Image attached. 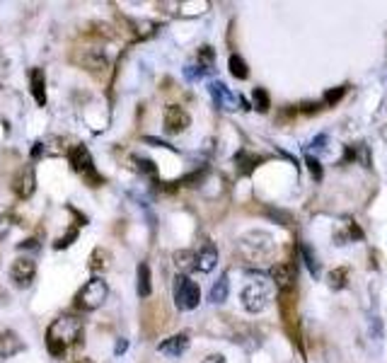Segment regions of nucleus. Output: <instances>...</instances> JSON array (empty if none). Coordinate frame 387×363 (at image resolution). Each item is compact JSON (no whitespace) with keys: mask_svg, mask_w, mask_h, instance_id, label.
I'll list each match as a JSON object with an SVG mask.
<instances>
[{"mask_svg":"<svg viewBox=\"0 0 387 363\" xmlns=\"http://www.w3.org/2000/svg\"><path fill=\"white\" fill-rule=\"evenodd\" d=\"M201 363H226V356H221V354H211V356H206Z\"/></svg>","mask_w":387,"mask_h":363,"instance_id":"obj_33","label":"nucleus"},{"mask_svg":"<svg viewBox=\"0 0 387 363\" xmlns=\"http://www.w3.org/2000/svg\"><path fill=\"white\" fill-rule=\"evenodd\" d=\"M218 264V250L216 245H211V242H203L201 250L194 255V269L201 271V273H208L213 271Z\"/></svg>","mask_w":387,"mask_h":363,"instance_id":"obj_11","label":"nucleus"},{"mask_svg":"<svg viewBox=\"0 0 387 363\" xmlns=\"http://www.w3.org/2000/svg\"><path fill=\"white\" fill-rule=\"evenodd\" d=\"M107 293H109V286L102 276H95L85 283V286L78 291L75 296V305L82 310H97L99 305L107 301Z\"/></svg>","mask_w":387,"mask_h":363,"instance_id":"obj_3","label":"nucleus"},{"mask_svg":"<svg viewBox=\"0 0 387 363\" xmlns=\"http://www.w3.org/2000/svg\"><path fill=\"white\" fill-rule=\"evenodd\" d=\"M71 363H95L92 359H75V361H71Z\"/></svg>","mask_w":387,"mask_h":363,"instance_id":"obj_36","label":"nucleus"},{"mask_svg":"<svg viewBox=\"0 0 387 363\" xmlns=\"http://www.w3.org/2000/svg\"><path fill=\"white\" fill-rule=\"evenodd\" d=\"M82 344V322L73 315L54 320L46 329V349L54 359H64L73 346Z\"/></svg>","mask_w":387,"mask_h":363,"instance_id":"obj_1","label":"nucleus"},{"mask_svg":"<svg viewBox=\"0 0 387 363\" xmlns=\"http://www.w3.org/2000/svg\"><path fill=\"white\" fill-rule=\"evenodd\" d=\"M228 291H230V278L228 273H223L211 288V303H223L228 298Z\"/></svg>","mask_w":387,"mask_h":363,"instance_id":"obj_20","label":"nucleus"},{"mask_svg":"<svg viewBox=\"0 0 387 363\" xmlns=\"http://www.w3.org/2000/svg\"><path fill=\"white\" fill-rule=\"evenodd\" d=\"M109 262H112V255H109L104 247H97V250H92L90 255V262H87V266H90V271L95 273H102L109 269Z\"/></svg>","mask_w":387,"mask_h":363,"instance_id":"obj_17","label":"nucleus"},{"mask_svg":"<svg viewBox=\"0 0 387 363\" xmlns=\"http://www.w3.org/2000/svg\"><path fill=\"white\" fill-rule=\"evenodd\" d=\"M240 298H242V305L247 313H261L271 301V283L264 281V278H254L242 288Z\"/></svg>","mask_w":387,"mask_h":363,"instance_id":"obj_2","label":"nucleus"},{"mask_svg":"<svg viewBox=\"0 0 387 363\" xmlns=\"http://www.w3.org/2000/svg\"><path fill=\"white\" fill-rule=\"evenodd\" d=\"M17 247H20V250H29V247H32V250H36V247H39V242H36V240H22Z\"/></svg>","mask_w":387,"mask_h":363,"instance_id":"obj_34","label":"nucleus"},{"mask_svg":"<svg viewBox=\"0 0 387 363\" xmlns=\"http://www.w3.org/2000/svg\"><path fill=\"white\" fill-rule=\"evenodd\" d=\"M78 238V228H73V230H68V233L64 235V238H59L56 240V250H66L68 245H73Z\"/></svg>","mask_w":387,"mask_h":363,"instance_id":"obj_28","label":"nucleus"},{"mask_svg":"<svg viewBox=\"0 0 387 363\" xmlns=\"http://www.w3.org/2000/svg\"><path fill=\"white\" fill-rule=\"evenodd\" d=\"M29 92L34 94L36 104L44 107L46 104V76L41 68H32V71H29Z\"/></svg>","mask_w":387,"mask_h":363,"instance_id":"obj_16","label":"nucleus"},{"mask_svg":"<svg viewBox=\"0 0 387 363\" xmlns=\"http://www.w3.org/2000/svg\"><path fill=\"white\" fill-rule=\"evenodd\" d=\"M34 276H36V262L29 259V257H20L10 266V278H13V283L17 288H29Z\"/></svg>","mask_w":387,"mask_h":363,"instance_id":"obj_6","label":"nucleus"},{"mask_svg":"<svg viewBox=\"0 0 387 363\" xmlns=\"http://www.w3.org/2000/svg\"><path fill=\"white\" fill-rule=\"evenodd\" d=\"M20 351H24V341L20 339L17 332H13V329L0 332V359H13Z\"/></svg>","mask_w":387,"mask_h":363,"instance_id":"obj_14","label":"nucleus"},{"mask_svg":"<svg viewBox=\"0 0 387 363\" xmlns=\"http://www.w3.org/2000/svg\"><path fill=\"white\" fill-rule=\"evenodd\" d=\"M252 99H254V107H257L259 112H266V109H269V94L261 90V87H257V90L252 92Z\"/></svg>","mask_w":387,"mask_h":363,"instance_id":"obj_27","label":"nucleus"},{"mask_svg":"<svg viewBox=\"0 0 387 363\" xmlns=\"http://www.w3.org/2000/svg\"><path fill=\"white\" fill-rule=\"evenodd\" d=\"M198 303H201V288L189 276L180 273L175 278V305L180 310H194Z\"/></svg>","mask_w":387,"mask_h":363,"instance_id":"obj_4","label":"nucleus"},{"mask_svg":"<svg viewBox=\"0 0 387 363\" xmlns=\"http://www.w3.org/2000/svg\"><path fill=\"white\" fill-rule=\"evenodd\" d=\"M133 162H136V165H138V170L143 172V175H150V177L158 175V167H155V162H153V160H148V157L133 155Z\"/></svg>","mask_w":387,"mask_h":363,"instance_id":"obj_24","label":"nucleus"},{"mask_svg":"<svg viewBox=\"0 0 387 363\" xmlns=\"http://www.w3.org/2000/svg\"><path fill=\"white\" fill-rule=\"evenodd\" d=\"M175 264L180 266L182 271L194 269V252H177V255H175Z\"/></svg>","mask_w":387,"mask_h":363,"instance_id":"obj_25","label":"nucleus"},{"mask_svg":"<svg viewBox=\"0 0 387 363\" xmlns=\"http://www.w3.org/2000/svg\"><path fill=\"white\" fill-rule=\"evenodd\" d=\"M150 291H153V283H150V266L145 262L138 264V296L148 298Z\"/></svg>","mask_w":387,"mask_h":363,"instance_id":"obj_19","label":"nucleus"},{"mask_svg":"<svg viewBox=\"0 0 387 363\" xmlns=\"http://www.w3.org/2000/svg\"><path fill=\"white\" fill-rule=\"evenodd\" d=\"M342 97H344V87H337V90H332V92L324 94V102H327V104H334V102H339Z\"/></svg>","mask_w":387,"mask_h":363,"instance_id":"obj_30","label":"nucleus"},{"mask_svg":"<svg viewBox=\"0 0 387 363\" xmlns=\"http://www.w3.org/2000/svg\"><path fill=\"white\" fill-rule=\"evenodd\" d=\"M13 192L17 194L20 199H32L36 192V172L32 165L22 167V170L15 175L13 180Z\"/></svg>","mask_w":387,"mask_h":363,"instance_id":"obj_7","label":"nucleus"},{"mask_svg":"<svg viewBox=\"0 0 387 363\" xmlns=\"http://www.w3.org/2000/svg\"><path fill=\"white\" fill-rule=\"evenodd\" d=\"M85 56H87V59H85V61H80L82 66H85V71H92V73H102L104 68H107V59H104V56L99 54L97 49H90V51H85Z\"/></svg>","mask_w":387,"mask_h":363,"instance_id":"obj_18","label":"nucleus"},{"mask_svg":"<svg viewBox=\"0 0 387 363\" xmlns=\"http://www.w3.org/2000/svg\"><path fill=\"white\" fill-rule=\"evenodd\" d=\"M300 252H302V259H305V264H307V269H310L312 276H317V271H320V266H317V262H315V255H312V250L307 245H302L300 247Z\"/></svg>","mask_w":387,"mask_h":363,"instance_id":"obj_26","label":"nucleus"},{"mask_svg":"<svg viewBox=\"0 0 387 363\" xmlns=\"http://www.w3.org/2000/svg\"><path fill=\"white\" fill-rule=\"evenodd\" d=\"M228 68H230V73H233V76L238 78V80H244V78L249 76V71H247V63H244L242 56H238V54H233V56H230Z\"/></svg>","mask_w":387,"mask_h":363,"instance_id":"obj_22","label":"nucleus"},{"mask_svg":"<svg viewBox=\"0 0 387 363\" xmlns=\"http://www.w3.org/2000/svg\"><path fill=\"white\" fill-rule=\"evenodd\" d=\"M327 283H329V288H334V291H342V288L349 283V269H344V266L332 269L327 276Z\"/></svg>","mask_w":387,"mask_h":363,"instance_id":"obj_21","label":"nucleus"},{"mask_svg":"<svg viewBox=\"0 0 387 363\" xmlns=\"http://www.w3.org/2000/svg\"><path fill=\"white\" fill-rule=\"evenodd\" d=\"M240 250L244 252L247 259H264V257H269L274 252V240L269 235H261V242H252L249 235H244L242 242H240Z\"/></svg>","mask_w":387,"mask_h":363,"instance_id":"obj_9","label":"nucleus"},{"mask_svg":"<svg viewBox=\"0 0 387 363\" xmlns=\"http://www.w3.org/2000/svg\"><path fill=\"white\" fill-rule=\"evenodd\" d=\"M216 66V54H213L211 46H201L198 49V68L201 71H211V68Z\"/></svg>","mask_w":387,"mask_h":363,"instance_id":"obj_23","label":"nucleus"},{"mask_svg":"<svg viewBox=\"0 0 387 363\" xmlns=\"http://www.w3.org/2000/svg\"><path fill=\"white\" fill-rule=\"evenodd\" d=\"M68 160H71V167L78 172V175H90V172H95V165H92V155L90 150L85 148V145H73L71 150H68Z\"/></svg>","mask_w":387,"mask_h":363,"instance_id":"obj_10","label":"nucleus"},{"mask_svg":"<svg viewBox=\"0 0 387 363\" xmlns=\"http://www.w3.org/2000/svg\"><path fill=\"white\" fill-rule=\"evenodd\" d=\"M307 167L312 170V175H315V180H322V170H320V162L315 160V157H307Z\"/></svg>","mask_w":387,"mask_h":363,"instance_id":"obj_31","label":"nucleus"},{"mask_svg":"<svg viewBox=\"0 0 387 363\" xmlns=\"http://www.w3.org/2000/svg\"><path fill=\"white\" fill-rule=\"evenodd\" d=\"M279 305H281V318H284L289 332L298 339V315H295V291L289 288V291H281L279 296Z\"/></svg>","mask_w":387,"mask_h":363,"instance_id":"obj_8","label":"nucleus"},{"mask_svg":"<svg viewBox=\"0 0 387 363\" xmlns=\"http://www.w3.org/2000/svg\"><path fill=\"white\" fill-rule=\"evenodd\" d=\"M126 349H129V339H119V341H117V349H114V354L122 356Z\"/></svg>","mask_w":387,"mask_h":363,"instance_id":"obj_32","label":"nucleus"},{"mask_svg":"<svg viewBox=\"0 0 387 363\" xmlns=\"http://www.w3.org/2000/svg\"><path fill=\"white\" fill-rule=\"evenodd\" d=\"M211 97H213V102H216L218 109H238V104H244V109H247V102L240 99V97H235V94L230 92L223 83H213Z\"/></svg>","mask_w":387,"mask_h":363,"instance_id":"obj_12","label":"nucleus"},{"mask_svg":"<svg viewBox=\"0 0 387 363\" xmlns=\"http://www.w3.org/2000/svg\"><path fill=\"white\" fill-rule=\"evenodd\" d=\"M187 349H189V334H187V332H180V334L170 336V339L160 341V346H158L160 354L172 356V359H180V356L184 354Z\"/></svg>","mask_w":387,"mask_h":363,"instance_id":"obj_13","label":"nucleus"},{"mask_svg":"<svg viewBox=\"0 0 387 363\" xmlns=\"http://www.w3.org/2000/svg\"><path fill=\"white\" fill-rule=\"evenodd\" d=\"M10 228H13V223H10V218H8V215H3V213H0V240H5V238H8Z\"/></svg>","mask_w":387,"mask_h":363,"instance_id":"obj_29","label":"nucleus"},{"mask_svg":"<svg viewBox=\"0 0 387 363\" xmlns=\"http://www.w3.org/2000/svg\"><path fill=\"white\" fill-rule=\"evenodd\" d=\"M29 155H32V157H41V155H44V143H41V141H39V143H34V148H32V152H29Z\"/></svg>","mask_w":387,"mask_h":363,"instance_id":"obj_35","label":"nucleus"},{"mask_svg":"<svg viewBox=\"0 0 387 363\" xmlns=\"http://www.w3.org/2000/svg\"><path fill=\"white\" fill-rule=\"evenodd\" d=\"M162 124H165L167 134H182V131H187L191 126V117L184 107L170 104V107H165V114H162Z\"/></svg>","mask_w":387,"mask_h":363,"instance_id":"obj_5","label":"nucleus"},{"mask_svg":"<svg viewBox=\"0 0 387 363\" xmlns=\"http://www.w3.org/2000/svg\"><path fill=\"white\" fill-rule=\"evenodd\" d=\"M271 281L281 286V291H289V288H293V281H295V271H293L289 262H279V264L271 266Z\"/></svg>","mask_w":387,"mask_h":363,"instance_id":"obj_15","label":"nucleus"}]
</instances>
